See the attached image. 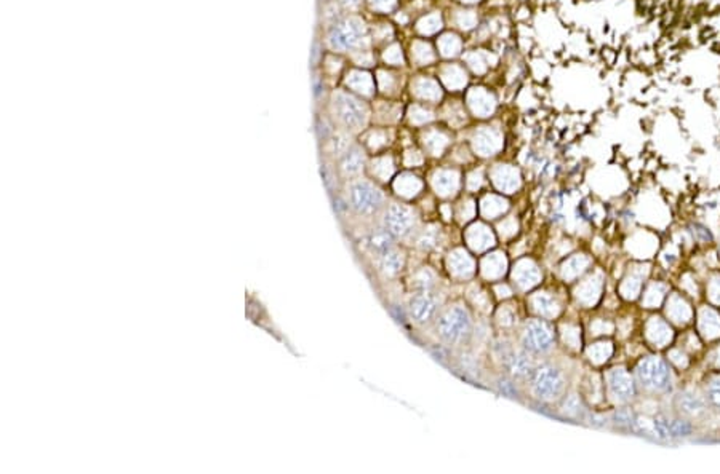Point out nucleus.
<instances>
[{
  "instance_id": "1",
  "label": "nucleus",
  "mask_w": 720,
  "mask_h": 474,
  "mask_svg": "<svg viewBox=\"0 0 720 474\" xmlns=\"http://www.w3.org/2000/svg\"><path fill=\"white\" fill-rule=\"evenodd\" d=\"M330 111L333 118L346 133H359L368 123V109L357 96L349 91H334L332 95Z\"/></svg>"
},
{
  "instance_id": "2",
  "label": "nucleus",
  "mask_w": 720,
  "mask_h": 474,
  "mask_svg": "<svg viewBox=\"0 0 720 474\" xmlns=\"http://www.w3.org/2000/svg\"><path fill=\"white\" fill-rule=\"evenodd\" d=\"M435 330L447 345H461L473 334V319L466 307L451 305L435 318Z\"/></svg>"
},
{
  "instance_id": "3",
  "label": "nucleus",
  "mask_w": 720,
  "mask_h": 474,
  "mask_svg": "<svg viewBox=\"0 0 720 474\" xmlns=\"http://www.w3.org/2000/svg\"><path fill=\"white\" fill-rule=\"evenodd\" d=\"M367 40L365 25L355 16H346L334 25L328 26L327 45L333 51L344 53V51L360 50Z\"/></svg>"
},
{
  "instance_id": "4",
  "label": "nucleus",
  "mask_w": 720,
  "mask_h": 474,
  "mask_svg": "<svg viewBox=\"0 0 720 474\" xmlns=\"http://www.w3.org/2000/svg\"><path fill=\"white\" fill-rule=\"evenodd\" d=\"M346 195L348 207L362 218H372L384 207V193L367 179H351Z\"/></svg>"
},
{
  "instance_id": "5",
  "label": "nucleus",
  "mask_w": 720,
  "mask_h": 474,
  "mask_svg": "<svg viewBox=\"0 0 720 474\" xmlns=\"http://www.w3.org/2000/svg\"><path fill=\"white\" fill-rule=\"evenodd\" d=\"M531 393L540 401L554 403L560 399L565 391V377L557 368L551 364H543L533 370Z\"/></svg>"
},
{
  "instance_id": "6",
  "label": "nucleus",
  "mask_w": 720,
  "mask_h": 474,
  "mask_svg": "<svg viewBox=\"0 0 720 474\" xmlns=\"http://www.w3.org/2000/svg\"><path fill=\"white\" fill-rule=\"evenodd\" d=\"M637 379L645 390L667 391L671 388V370L658 356H647L637 365Z\"/></svg>"
},
{
  "instance_id": "7",
  "label": "nucleus",
  "mask_w": 720,
  "mask_h": 474,
  "mask_svg": "<svg viewBox=\"0 0 720 474\" xmlns=\"http://www.w3.org/2000/svg\"><path fill=\"white\" fill-rule=\"evenodd\" d=\"M416 222V213L407 204L393 203L384 209L383 225L395 238H405L413 233Z\"/></svg>"
},
{
  "instance_id": "8",
  "label": "nucleus",
  "mask_w": 720,
  "mask_h": 474,
  "mask_svg": "<svg viewBox=\"0 0 720 474\" xmlns=\"http://www.w3.org/2000/svg\"><path fill=\"white\" fill-rule=\"evenodd\" d=\"M522 342L525 350L541 355V353H546L552 348L554 330L543 319H531L530 323L525 324Z\"/></svg>"
},
{
  "instance_id": "9",
  "label": "nucleus",
  "mask_w": 720,
  "mask_h": 474,
  "mask_svg": "<svg viewBox=\"0 0 720 474\" xmlns=\"http://www.w3.org/2000/svg\"><path fill=\"white\" fill-rule=\"evenodd\" d=\"M442 307V300L439 295L430 293V291H418L408 300V313H410V318L418 324H429L434 321L435 318L439 316Z\"/></svg>"
},
{
  "instance_id": "10",
  "label": "nucleus",
  "mask_w": 720,
  "mask_h": 474,
  "mask_svg": "<svg viewBox=\"0 0 720 474\" xmlns=\"http://www.w3.org/2000/svg\"><path fill=\"white\" fill-rule=\"evenodd\" d=\"M606 386L610 398L618 404L629 403L636 396L634 379L625 368H615L606 374Z\"/></svg>"
},
{
  "instance_id": "11",
  "label": "nucleus",
  "mask_w": 720,
  "mask_h": 474,
  "mask_svg": "<svg viewBox=\"0 0 720 474\" xmlns=\"http://www.w3.org/2000/svg\"><path fill=\"white\" fill-rule=\"evenodd\" d=\"M541 270L530 259H520L512 270V279L522 291L535 288L541 281Z\"/></svg>"
},
{
  "instance_id": "12",
  "label": "nucleus",
  "mask_w": 720,
  "mask_h": 474,
  "mask_svg": "<svg viewBox=\"0 0 720 474\" xmlns=\"http://www.w3.org/2000/svg\"><path fill=\"white\" fill-rule=\"evenodd\" d=\"M447 265L456 279H469L475 273V262L468 251L461 248L453 249L447 259Z\"/></svg>"
},
{
  "instance_id": "13",
  "label": "nucleus",
  "mask_w": 720,
  "mask_h": 474,
  "mask_svg": "<svg viewBox=\"0 0 720 474\" xmlns=\"http://www.w3.org/2000/svg\"><path fill=\"white\" fill-rule=\"evenodd\" d=\"M602 288H604L602 273H595V275H591L589 278H586L585 281H581L580 286L576 288V291H575L576 300L585 307H592L599 302L600 294H602Z\"/></svg>"
},
{
  "instance_id": "14",
  "label": "nucleus",
  "mask_w": 720,
  "mask_h": 474,
  "mask_svg": "<svg viewBox=\"0 0 720 474\" xmlns=\"http://www.w3.org/2000/svg\"><path fill=\"white\" fill-rule=\"evenodd\" d=\"M365 168V153L360 147L351 146L349 151L339 158V173L346 179H355Z\"/></svg>"
},
{
  "instance_id": "15",
  "label": "nucleus",
  "mask_w": 720,
  "mask_h": 474,
  "mask_svg": "<svg viewBox=\"0 0 720 474\" xmlns=\"http://www.w3.org/2000/svg\"><path fill=\"white\" fill-rule=\"evenodd\" d=\"M464 238H466L469 248L475 251V253H484V251L490 249L495 244V235H493L490 227L482 224V222L470 225Z\"/></svg>"
},
{
  "instance_id": "16",
  "label": "nucleus",
  "mask_w": 720,
  "mask_h": 474,
  "mask_svg": "<svg viewBox=\"0 0 720 474\" xmlns=\"http://www.w3.org/2000/svg\"><path fill=\"white\" fill-rule=\"evenodd\" d=\"M491 179L498 190L504 193H514L520 187L519 171L509 165H498L491 171Z\"/></svg>"
},
{
  "instance_id": "17",
  "label": "nucleus",
  "mask_w": 720,
  "mask_h": 474,
  "mask_svg": "<svg viewBox=\"0 0 720 474\" xmlns=\"http://www.w3.org/2000/svg\"><path fill=\"white\" fill-rule=\"evenodd\" d=\"M503 146L501 134L495 130L484 128L474 136V151L482 157H490L500 151Z\"/></svg>"
},
{
  "instance_id": "18",
  "label": "nucleus",
  "mask_w": 720,
  "mask_h": 474,
  "mask_svg": "<svg viewBox=\"0 0 720 474\" xmlns=\"http://www.w3.org/2000/svg\"><path fill=\"white\" fill-rule=\"evenodd\" d=\"M362 243H364V248L367 253H370L372 256L381 257L386 254L388 251L394 248V237L390 235L386 228H384V230L372 232L370 235H367L364 239H362Z\"/></svg>"
},
{
  "instance_id": "19",
  "label": "nucleus",
  "mask_w": 720,
  "mask_h": 474,
  "mask_svg": "<svg viewBox=\"0 0 720 474\" xmlns=\"http://www.w3.org/2000/svg\"><path fill=\"white\" fill-rule=\"evenodd\" d=\"M645 335H647L651 345L661 348L669 345V342L672 340V329L661 318L653 316L648 319L647 326H645Z\"/></svg>"
},
{
  "instance_id": "20",
  "label": "nucleus",
  "mask_w": 720,
  "mask_h": 474,
  "mask_svg": "<svg viewBox=\"0 0 720 474\" xmlns=\"http://www.w3.org/2000/svg\"><path fill=\"white\" fill-rule=\"evenodd\" d=\"M433 187L440 197H453L459 188V174L453 169H440L433 176Z\"/></svg>"
},
{
  "instance_id": "21",
  "label": "nucleus",
  "mask_w": 720,
  "mask_h": 474,
  "mask_svg": "<svg viewBox=\"0 0 720 474\" xmlns=\"http://www.w3.org/2000/svg\"><path fill=\"white\" fill-rule=\"evenodd\" d=\"M506 365L509 369V374L515 379H525V377H530L533 374V361L529 353L525 350L512 351L509 358L506 359Z\"/></svg>"
},
{
  "instance_id": "22",
  "label": "nucleus",
  "mask_w": 720,
  "mask_h": 474,
  "mask_svg": "<svg viewBox=\"0 0 720 474\" xmlns=\"http://www.w3.org/2000/svg\"><path fill=\"white\" fill-rule=\"evenodd\" d=\"M508 268L506 256L503 253H491L485 256L480 262V272L487 279H500L504 277Z\"/></svg>"
},
{
  "instance_id": "23",
  "label": "nucleus",
  "mask_w": 720,
  "mask_h": 474,
  "mask_svg": "<svg viewBox=\"0 0 720 474\" xmlns=\"http://www.w3.org/2000/svg\"><path fill=\"white\" fill-rule=\"evenodd\" d=\"M700 333L707 340L717 339L720 335V315L714 308H701L698 316Z\"/></svg>"
},
{
  "instance_id": "24",
  "label": "nucleus",
  "mask_w": 720,
  "mask_h": 474,
  "mask_svg": "<svg viewBox=\"0 0 720 474\" xmlns=\"http://www.w3.org/2000/svg\"><path fill=\"white\" fill-rule=\"evenodd\" d=\"M666 313L667 316L677 324H687L690 319L693 318V310H691L688 302L682 299L679 294H672L669 297Z\"/></svg>"
},
{
  "instance_id": "25",
  "label": "nucleus",
  "mask_w": 720,
  "mask_h": 474,
  "mask_svg": "<svg viewBox=\"0 0 720 474\" xmlns=\"http://www.w3.org/2000/svg\"><path fill=\"white\" fill-rule=\"evenodd\" d=\"M531 308L543 318H554L560 313V305L555 297L549 293H536L530 299Z\"/></svg>"
},
{
  "instance_id": "26",
  "label": "nucleus",
  "mask_w": 720,
  "mask_h": 474,
  "mask_svg": "<svg viewBox=\"0 0 720 474\" xmlns=\"http://www.w3.org/2000/svg\"><path fill=\"white\" fill-rule=\"evenodd\" d=\"M647 267H645V270H642V267H634L632 270L629 272V275L625 278V281H623L620 286V293L625 299H636L640 293V288H642V281L645 275H647Z\"/></svg>"
},
{
  "instance_id": "27",
  "label": "nucleus",
  "mask_w": 720,
  "mask_h": 474,
  "mask_svg": "<svg viewBox=\"0 0 720 474\" xmlns=\"http://www.w3.org/2000/svg\"><path fill=\"white\" fill-rule=\"evenodd\" d=\"M405 265V257L400 251L390 249L386 254L379 257V272L386 278H394L402 272Z\"/></svg>"
},
{
  "instance_id": "28",
  "label": "nucleus",
  "mask_w": 720,
  "mask_h": 474,
  "mask_svg": "<svg viewBox=\"0 0 720 474\" xmlns=\"http://www.w3.org/2000/svg\"><path fill=\"white\" fill-rule=\"evenodd\" d=\"M589 264H591V260H589L587 256L575 254L564 262L562 268H560V275H562L565 281H571V279H576L580 277L581 273H585Z\"/></svg>"
},
{
  "instance_id": "29",
  "label": "nucleus",
  "mask_w": 720,
  "mask_h": 474,
  "mask_svg": "<svg viewBox=\"0 0 720 474\" xmlns=\"http://www.w3.org/2000/svg\"><path fill=\"white\" fill-rule=\"evenodd\" d=\"M677 404H679L680 412H684L685 415H690V417L700 415L705 412V409H706L705 399H702V396H700L696 391L682 393V395L679 396Z\"/></svg>"
},
{
  "instance_id": "30",
  "label": "nucleus",
  "mask_w": 720,
  "mask_h": 474,
  "mask_svg": "<svg viewBox=\"0 0 720 474\" xmlns=\"http://www.w3.org/2000/svg\"><path fill=\"white\" fill-rule=\"evenodd\" d=\"M423 188V182L413 174H400L394 181V190L404 198H415Z\"/></svg>"
},
{
  "instance_id": "31",
  "label": "nucleus",
  "mask_w": 720,
  "mask_h": 474,
  "mask_svg": "<svg viewBox=\"0 0 720 474\" xmlns=\"http://www.w3.org/2000/svg\"><path fill=\"white\" fill-rule=\"evenodd\" d=\"M509 204L506 200L498 195H487L480 202V213L485 219H496L506 213Z\"/></svg>"
},
{
  "instance_id": "32",
  "label": "nucleus",
  "mask_w": 720,
  "mask_h": 474,
  "mask_svg": "<svg viewBox=\"0 0 720 474\" xmlns=\"http://www.w3.org/2000/svg\"><path fill=\"white\" fill-rule=\"evenodd\" d=\"M346 85H348L349 90L355 91V93L362 95H372L373 93V80L370 74L362 72V71H351L346 77Z\"/></svg>"
},
{
  "instance_id": "33",
  "label": "nucleus",
  "mask_w": 720,
  "mask_h": 474,
  "mask_svg": "<svg viewBox=\"0 0 720 474\" xmlns=\"http://www.w3.org/2000/svg\"><path fill=\"white\" fill-rule=\"evenodd\" d=\"M440 243V228L435 225H429L423 232L418 233L416 246L421 251H433L439 246Z\"/></svg>"
},
{
  "instance_id": "34",
  "label": "nucleus",
  "mask_w": 720,
  "mask_h": 474,
  "mask_svg": "<svg viewBox=\"0 0 720 474\" xmlns=\"http://www.w3.org/2000/svg\"><path fill=\"white\" fill-rule=\"evenodd\" d=\"M435 283H437V277L429 267L419 268L412 277V286L416 291H430L435 286Z\"/></svg>"
},
{
  "instance_id": "35",
  "label": "nucleus",
  "mask_w": 720,
  "mask_h": 474,
  "mask_svg": "<svg viewBox=\"0 0 720 474\" xmlns=\"http://www.w3.org/2000/svg\"><path fill=\"white\" fill-rule=\"evenodd\" d=\"M611 353H613V347H611L610 342H597V344L587 348V358L594 364H604L605 361H609Z\"/></svg>"
},
{
  "instance_id": "36",
  "label": "nucleus",
  "mask_w": 720,
  "mask_h": 474,
  "mask_svg": "<svg viewBox=\"0 0 720 474\" xmlns=\"http://www.w3.org/2000/svg\"><path fill=\"white\" fill-rule=\"evenodd\" d=\"M666 294V286L661 283H651L644 294V307L655 308L660 307Z\"/></svg>"
},
{
  "instance_id": "37",
  "label": "nucleus",
  "mask_w": 720,
  "mask_h": 474,
  "mask_svg": "<svg viewBox=\"0 0 720 474\" xmlns=\"http://www.w3.org/2000/svg\"><path fill=\"white\" fill-rule=\"evenodd\" d=\"M370 171H372V174L375 176V178H378L379 181H388L394 173L393 160H390L389 157H379L376 160H373Z\"/></svg>"
},
{
  "instance_id": "38",
  "label": "nucleus",
  "mask_w": 720,
  "mask_h": 474,
  "mask_svg": "<svg viewBox=\"0 0 720 474\" xmlns=\"http://www.w3.org/2000/svg\"><path fill=\"white\" fill-rule=\"evenodd\" d=\"M470 106H473V111L480 117H487L493 111V102L490 96L485 93H473V96H470Z\"/></svg>"
},
{
  "instance_id": "39",
  "label": "nucleus",
  "mask_w": 720,
  "mask_h": 474,
  "mask_svg": "<svg viewBox=\"0 0 720 474\" xmlns=\"http://www.w3.org/2000/svg\"><path fill=\"white\" fill-rule=\"evenodd\" d=\"M328 142H330V146H332V153L337 158H341L351 147V141H349L348 133H341V131H339V133H333L332 138L328 139Z\"/></svg>"
},
{
  "instance_id": "40",
  "label": "nucleus",
  "mask_w": 720,
  "mask_h": 474,
  "mask_svg": "<svg viewBox=\"0 0 720 474\" xmlns=\"http://www.w3.org/2000/svg\"><path fill=\"white\" fill-rule=\"evenodd\" d=\"M496 321L501 328H512L515 321H517V315H515L512 305H503L496 312Z\"/></svg>"
},
{
  "instance_id": "41",
  "label": "nucleus",
  "mask_w": 720,
  "mask_h": 474,
  "mask_svg": "<svg viewBox=\"0 0 720 474\" xmlns=\"http://www.w3.org/2000/svg\"><path fill=\"white\" fill-rule=\"evenodd\" d=\"M424 142H426V147L429 148L433 155H440L442 151L445 148V146L449 144V139H447L442 133H429Z\"/></svg>"
},
{
  "instance_id": "42",
  "label": "nucleus",
  "mask_w": 720,
  "mask_h": 474,
  "mask_svg": "<svg viewBox=\"0 0 720 474\" xmlns=\"http://www.w3.org/2000/svg\"><path fill=\"white\" fill-rule=\"evenodd\" d=\"M562 339L569 347L571 348H580L581 345V329L576 326H571V324H565L562 326Z\"/></svg>"
},
{
  "instance_id": "43",
  "label": "nucleus",
  "mask_w": 720,
  "mask_h": 474,
  "mask_svg": "<svg viewBox=\"0 0 720 474\" xmlns=\"http://www.w3.org/2000/svg\"><path fill=\"white\" fill-rule=\"evenodd\" d=\"M581 401L580 398H578L576 395H569L565 398V401L562 404V412L566 415V417H571V419H575V417H578L581 414Z\"/></svg>"
},
{
  "instance_id": "44",
  "label": "nucleus",
  "mask_w": 720,
  "mask_h": 474,
  "mask_svg": "<svg viewBox=\"0 0 720 474\" xmlns=\"http://www.w3.org/2000/svg\"><path fill=\"white\" fill-rule=\"evenodd\" d=\"M517 228H519V224H517V221H515V218H512V216L503 219V222L498 224V230H500V235L503 238H512L515 233H517Z\"/></svg>"
},
{
  "instance_id": "45",
  "label": "nucleus",
  "mask_w": 720,
  "mask_h": 474,
  "mask_svg": "<svg viewBox=\"0 0 720 474\" xmlns=\"http://www.w3.org/2000/svg\"><path fill=\"white\" fill-rule=\"evenodd\" d=\"M707 399L714 407L720 410V375L714 377L709 386H707Z\"/></svg>"
},
{
  "instance_id": "46",
  "label": "nucleus",
  "mask_w": 720,
  "mask_h": 474,
  "mask_svg": "<svg viewBox=\"0 0 720 474\" xmlns=\"http://www.w3.org/2000/svg\"><path fill=\"white\" fill-rule=\"evenodd\" d=\"M421 85H423V87H419V90H418L419 96H423V98H426V99L439 98L440 91L437 90V87H435L434 82H430V80H426V82H423Z\"/></svg>"
},
{
  "instance_id": "47",
  "label": "nucleus",
  "mask_w": 720,
  "mask_h": 474,
  "mask_svg": "<svg viewBox=\"0 0 720 474\" xmlns=\"http://www.w3.org/2000/svg\"><path fill=\"white\" fill-rule=\"evenodd\" d=\"M461 368L466 370L468 374H479V365H477V359H475L474 355H470V353H464V355L461 356Z\"/></svg>"
},
{
  "instance_id": "48",
  "label": "nucleus",
  "mask_w": 720,
  "mask_h": 474,
  "mask_svg": "<svg viewBox=\"0 0 720 474\" xmlns=\"http://www.w3.org/2000/svg\"><path fill=\"white\" fill-rule=\"evenodd\" d=\"M474 214H475V204H474V202H466V203L463 202L461 204H459V208H458V218H459V221L466 222L469 219H473Z\"/></svg>"
},
{
  "instance_id": "49",
  "label": "nucleus",
  "mask_w": 720,
  "mask_h": 474,
  "mask_svg": "<svg viewBox=\"0 0 720 474\" xmlns=\"http://www.w3.org/2000/svg\"><path fill=\"white\" fill-rule=\"evenodd\" d=\"M592 334L600 335V334H611L613 333V324L610 321H605V319H595L591 324Z\"/></svg>"
},
{
  "instance_id": "50",
  "label": "nucleus",
  "mask_w": 720,
  "mask_h": 474,
  "mask_svg": "<svg viewBox=\"0 0 720 474\" xmlns=\"http://www.w3.org/2000/svg\"><path fill=\"white\" fill-rule=\"evenodd\" d=\"M707 294H709V299L712 304L720 305V275L714 277L709 283V288H707Z\"/></svg>"
},
{
  "instance_id": "51",
  "label": "nucleus",
  "mask_w": 720,
  "mask_h": 474,
  "mask_svg": "<svg viewBox=\"0 0 720 474\" xmlns=\"http://www.w3.org/2000/svg\"><path fill=\"white\" fill-rule=\"evenodd\" d=\"M669 359H671L677 368H687L688 365V359L682 350H671V353H669Z\"/></svg>"
},
{
  "instance_id": "52",
  "label": "nucleus",
  "mask_w": 720,
  "mask_h": 474,
  "mask_svg": "<svg viewBox=\"0 0 720 474\" xmlns=\"http://www.w3.org/2000/svg\"><path fill=\"white\" fill-rule=\"evenodd\" d=\"M498 386H500V390H501L503 395H506L509 398H515V395H517V391H515L514 382H511V380L501 379L500 382H498Z\"/></svg>"
},
{
  "instance_id": "53",
  "label": "nucleus",
  "mask_w": 720,
  "mask_h": 474,
  "mask_svg": "<svg viewBox=\"0 0 720 474\" xmlns=\"http://www.w3.org/2000/svg\"><path fill=\"white\" fill-rule=\"evenodd\" d=\"M430 118H433V117H430V113L426 112V111H423V109H419V107H415V109H412V120L415 123H424V122H428V120H430Z\"/></svg>"
},
{
  "instance_id": "54",
  "label": "nucleus",
  "mask_w": 720,
  "mask_h": 474,
  "mask_svg": "<svg viewBox=\"0 0 720 474\" xmlns=\"http://www.w3.org/2000/svg\"><path fill=\"white\" fill-rule=\"evenodd\" d=\"M482 186V173L479 171H475V173H473L469 176L468 179V188L469 190H477V188Z\"/></svg>"
},
{
  "instance_id": "55",
  "label": "nucleus",
  "mask_w": 720,
  "mask_h": 474,
  "mask_svg": "<svg viewBox=\"0 0 720 474\" xmlns=\"http://www.w3.org/2000/svg\"><path fill=\"white\" fill-rule=\"evenodd\" d=\"M324 78H320L319 76H314L313 78V88H314V95L315 98H319V96L324 93Z\"/></svg>"
},
{
  "instance_id": "56",
  "label": "nucleus",
  "mask_w": 720,
  "mask_h": 474,
  "mask_svg": "<svg viewBox=\"0 0 720 474\" xmlns=\"http://www.w3.org/2000/svg\"><path fill=\"white\" fill-rule=\"evenodd\" d=\"M337 2L339 4V7H341V8L355 10L360 5L362 0H337Z\"/></svg>"
},
{
  "instance_id": "57",
  "label": "nucleus",
  "mask_w": 720,
  "mask_h": 474,
  "mask_svg": "<svg viewBox=\"0 0 720 474\" xmlns=\"http://www.w3.org/2000/svg\"><path fill=\"white\" fill-rule=\"evenodd\" d=\"M372 5L378 10H388L394 5V0H372Z\"/></svg>"
},
{
  "instance_id": "58",
  "label": "nucleus",
  "mask_w": 720,
  "mask_h": 474,
  "mask_svg": "<svg viewBox=\"0 0 720 474\" xmlns=\"http://www.w3.org/2000/svg\"><path fill=\"white\" fill-rule=\"evenodd\" d=\"M495 293L498 294V297H509L512 294V291L509 289L508 284H496Z\"/></svg>"
},
{
  "instance_id": "59",
  "label": "nucleus",
  "mask_w": 720,
  "mask_h": 474,
  "mask_svg": "<svg viewBox=\"0 0 720 474\" xmlns=\"http://www.w3.org/2000/svg\"><path fill=\"white\" fill-rule=\"evenodd\" d=\"M317 58H319V43L314 42V47H313V58H311V62H313V66H315Z\"/></svg>"
},
{
  "instance_id": "60",
  "label": "nucleus",
  "mask_w": 720,
  "mask_h": 474,
  "mask_svg": "<svg viewBox=\"0 0 720 474\" xmlns=\"http://www.w3.org/2000/svg\"><path fill=\"white\" fill-rule=\"evenodd\" d=\"M714 361H716V365H717L719 369H720V348H717V351H716V359H714Z\"/></svg>"
},
{
  "instance_id": "61",
  "label": "nucleus",
  "mask_w": 720,
  "mask_h": 474,
  "mask_svg": "<svg viewBox=\"0 0 720 474\" xmlns=\"http://www.w3.org/2000/svg\"><path fill=\"white\" fill-rule=\"evenodd\" d=\"M466 2H474V0H466Z\"/></svg>"
}]
</instances>
